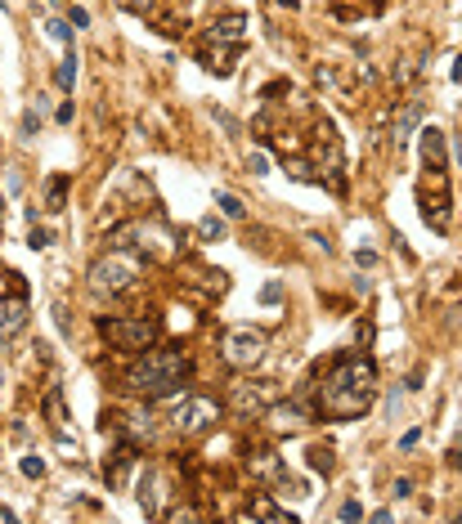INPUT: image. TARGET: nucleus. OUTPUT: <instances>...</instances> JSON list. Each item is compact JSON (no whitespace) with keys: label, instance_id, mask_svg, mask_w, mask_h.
Listing matches in <instances>:
<instances>
[{"label":"nucleus","instance_id":"423d86ee","mask_svg":"<svg viewBox=\"0 0 462 524\" xmlns=\"http://www.w3.org/2000/svg\"><path fill=\"white\" fill-rule=\"evenodd\" d=\"M234 412L242 417H265L270 404H278V381H247V385H234Z\"/></svg>","mask_w":462,"mask_h":524},{"label":"nucleus","instance_id":"412c9836","mask_svg":"<svg viewBox=\"0 0 462 524\" xmlns=\"http://www.w3.org/2000/svg\"><path fill=\"white\" fill-rule=\"evenodd\" d=\"M216 206H220L229 220H242V215H247V206H242V202L234 198V193H220V198H216Z\"/></svg>","mask_w":462,"mask_h":524},{"label":"nucleus","instance_id":"c85d7f7f","mask_svg":"<svg viewBox=\"0 0 462 524\" xmlns=\"http://www.w3.org/2000/svg\"><path fill=\"white\" fill-rule=\"evenodd\" d=\"M247 170H251V175H265V170H270V157H265V153H251V157H247Z\"/></svg>","mask_w":462,"mask_h":524},{"label":"nucleus","instance_id":"b1692460","mask_svg":"<svg viewBox=\"0 0 462 524\" xmlns=\"http://www.w3.org/2000/svg\"><path fill=\"white\" fill-rule=\"evenodd\" d=\"M45 32H50V36H54V41H63V45H72V27H68V23H63V18H50V23H45Z\"/></svg>","mask_w":462,"mask_h":524},{"label":"nucleus","instance_id":"a211bd4d","mask_svg":"<svg viewBox=\"0 0 462 524\" xmlns=\"http://www.w3.org/2000/svg\"><path fill=\"white\" fill-rule=\"evenodd\" d=\"M54 85H58V90H72V85H77V50H72V45H68L63 63L54 68Z\"/></svg>","mask_w":462,"mask_h":524},{"label":"nucleus","instance_id":"2eb2a0df","mask_svg":"<svg viewBox=\"0 0 462 524\" xmlns=\"http://www.w3.org/2000/svg\"><path fill=\"white\" fill-rule=\"evenodd\" d=\"M45 421H50L54 435H68V408H63V390L58 385L45 390Z\"/></svg>","mask_w":462,"mask_h":524},{"label":"nucleus","instance_id":"72a5a7b5","mask_svg":"<svg viewBox=\"0 0 462 524\" xmlns=\"http://www.w3.org/2000/svg\"><path fill=\"white\" fill-rule=\"evenodd\" d=\"M449 77H454V81H462V54L454 58V68H449Z\"/></svg>","mask_w":462,"mask_h":524},{"label":"nucleus","instance_id":"c9c22d12","mask_svg":"<svg viewBox=\"0 0 462 524\" xmlns=\"http://www.w3.org/2000/svg\"><path fill=\"white\" fill-rule=\"evenodd\" d=\"M458 166H462V139H458Z\"/></svg>","mask_w":462,"mask_h":524},{"label":"nucleus","instance_id":"ddd939ff","mask_svg":"<svg viewBox=\"0 0 462 524\" xmlns=\"http://www.w3.org/2000/svg\"><path fill=\"white\" fill-rule=\"evenodd\" d=\"M247 471L251 475H256V480H283V461H278V453H274V448H251V453H247Z\"/></svg>","mask_w":462,"mask_h":524},{"label":"nucleus","instance_id":"f03ea898","mask_svg":"<svg viewBox=\"0 0 462 524\" xmlns=\"http://www.w3.org/2000/svg\"><path fill=\"white\" fill-rule=\"evenodd\" d=\"M193 372V363L180 354V350H144V359L135 368L126 372V385L135 390L144 399H171L180 385H185V376Z\"/></svg>","mask_w":462,"mask_h":524},{"label":"nucleus","instance_id":"5701e85b","mask_svg":"<svg viewBox=\"0 0 462 524\" xmlns=\"http://www.w3.org/2000/svg\"><path fill=\"white\" fill-rule=\"evenodd\" d=\"M18 471L27 475V480H41V475H45V461L32 453V457H23V461H18Z\"/></svg>","mask_w":462,"mask_h":524},{"label":"nucleus","instance_id":"cd10ccee","mask_svg":"<svg viewBox=\"0 0 462 524\" xmlns=\"http://www.w3.org/2000/svg\"><path fill=\"white\" fill-rule=\"evenodd\" d=\"M261 300L265 305H278V300H283V283H265L261 287Z\"/></svg>","mask_w":462,"mask_h":524},{"label":"nucleus","instance_id":"9b49d317","mask_svg":"<svg viewBox=\"0 0 462 524\" xmlns=\"http://www.w3.org/2000/svg\"><path fill=\"white\" fill-rule=\"evenodd\" d=\"M23 327H27V296H23V287H14V296L0 300V336H18Z\"/></svg>","mask_w":462,"mask_h":524},{"label":"nucleus","instance_id":"a878e982","mask_svg":"<svg viewBox=\"0 0 462 524\" xmlns=\"http://www.w3.org/2000/svg\"><path fill=\"white\" fill-rule=\"evenodd\" d=\"M50 238H54L50 229H36V224H32V234H27V247H32V251H45V247H50Z\"/></svg>","mask_w":462,"mask_h":524},{"label":"nucleus","instance_id":"2f4dec72","mask_svg":"<svg viewBox=\"0 0 462 524\" xmlns=\"http://www.w3.org/2000/svg\"><path fill=\"white\" fill-rule=\"evenodd\" d=\"M355 264H363V269H373V264H377V255H373V251H355Z\"/></svg>","mask_w":462,"mask_h":524},{"label":"nucleus","instance_id":"6e6552de","mask_svg":"<svg viewBox=\"0 0 462 524\" xmlns=\"http://www.w3.org/2000/svg\"><path fill=\"white\" fill-rule=\"evenodd\" d=\"M135 440H121L113 448V457L104 461V475H108V489H126L130 484V471H135Z\"/></svg>","mask_w":462,"mask_h":524},{"label":"nucleus","instance_id":"9d476101","mask_svg":"<svg viewBox=\"0 0 462 524\" xmlns=\"http://www.w3.org/2000/svg\"><path fill=\"white\" fill-rule=\"evenodd\" d=\"M166 489H171V484H166V475L162 471H144L139 475V506H144V516H162V497H166Z\"/></svg>","mask_w":462,"mask_h":524},{"label":"nucleus","instance_id":"39448f33","mask_svg":"<svg viewBox=\"0 0 462 524\" xmlns=\"http://www.w3.org/2000/svg\"><path fill=\"white\" fill-rule=\"evenodd\" d=\"M99 332L113 340L117 350H126V354H144L149 345H157V336H162V327H157V319H104Z\"/></svg>","mask_w":462,"mask_h":524},{"label":"nucleus","instance_id":"393cba45","mask_svg":"<svg viewBox=\"0 0 462 524\" xmlns=\"http://www.w3.org/2000/svg\"><path fill=\"white\" fill-rule=\"evenodd\" d=\"M113 5H121L126 14H153V5H157V0H113Z\"/></svg>","mask_w":462,"mask_h":524},{"label":"nucleus","instance_id":"4be33fe9","mask_svg":"<svg viewBox=\"0 0 462 524\" xmlns=\"http://www.w3.org/2000/svg\"><path fill=\"white\" fill-rule=\"evenodd\" d=\"M198 234H202L206 242H220V238H225V220H216V215H206V220L198 224Z\"/></svg>","mask_w":462,"mask_h":524},{"label":"nucleus","instance_id":"aec40b11","mask_svg":"<svg viewBox=\"0 0 462 524\" xmlns=\"http://www.w3.org/2000/svg\"><path fill=\"white\" fill-rule=\"evenodd\" d=\"M418 121H422V108H418V103H413V108H408V113H404V117H399V121H395V148H399V143H404V139H408V130H413V126H418Z\"/></svg>","mask_w":462,"mask_h":524},{"label":"nucleus","instance_id":"7ed1b4c3","mask_svg":"<svg viewBox=\"0 0 462 524\" xmlns=\"http://www.w3.org/2000/svg\"><path fill=\"white\" fill-rule=\"evenodd\" d=\"M139 278H144V260L135 251H121V247H113L108 255H99L90 264V287L99 296H126Z\"/></svg>","mask_w":462,"mask_h":524},{"label":"nucleus","instance_id":"20e7f679","mask_svg":"<svg viewBox=\"0 0 462 524\" xmlns=\"http://www.w3.org/2000/svg\"><path fill=\"white\" fill-rule=\"evenodd\" d=\"M265 345H270V336H265L261 327L238 323V327H229V332L220 336V359L229 363V368L247 372V368H256V363L265 359Z\"/></svg>","mask_w":462,"mask_h":524},{"label":"nucleus","instance_id":"7c9ffc66","mask_svg":"<svg viewBox=\"0 0 462 524\" xmlns=\"http://www.w3.org/2000/svg\"><path fill=\"white\" fill-rule=\"evenodd\" d=\"M337 516H342V520H363V506H359V502H342Z\"/></svg>","mask_w":462,"mask_h":524},{"label":"nucleus","instance_id":"6ab92c4d","mask_svg":"<svg viewBox=\"0 0 462 524\" xmlns=\"http://www.w3.org/2000/svg\"><path fill=\"white\" fill-rule=\"evenodd\" d=\"M68 202V175H50V188H45V206L50 211H63Z\"/></svg>","mask_w":462,"mask_h":524},{"label":"nucleus","instance_id":"f3484780","mask_svg":"<svg viewBox=\"0 0 462 524\" xmlns=\"http://www.w3.org/2000/svg\"><path fill=\"white\" fill-rule=\"evenodd\" d=\"M337 453L327 444H310V453H306V461H310V471H319V475H332L337 471V461H332Z\"/></svg>","mask_w":462,"mask_h":524},{"label":"nucleus","instance_id":"4468645a","mask_svg":"<svg viewBox=\"0 0 462 524\" xmlns=\"http://www.w3.org/2000/svg\"><path fill=\"white\" fill-rule=\"evenodd\" d=\"M265 417H270V426L278 435H301V430H306V412H301L296 404H270Z\"/></svg>","mask_w":462,"mask_h":524},{"label":"nucleus","instance_id":"c756f323","mask_svg":"<svg viewBox=\"0 0 462 524\" xmlns=\"http://www.w3.org/2000/svg\"><path fill=\"white\" fill-rule=\"evenodd\" d=\"M391 493L395 497H413V480H408V475H399V480L391 484Z\"/></svg>","mask_w":462,"mask_h":524},{"label":"nucleus","instance_id":"dca6fc26","mask_svg":"<svg viewBox=\"0 0 462 524\" xmlns=\"http://www.w3.org/2000/svg\"><path fill=\"white\" fill-rule=\"evenodd\" d=\"M238 520H278V524H296V516H292V511H283V506H274L270 497H261V502H251L247 511H238Z\"/></svg>","mask_w":462,"mask_h":524},{"label":"nucleus","instance_id":"473e14b6","mask_svg":"<svg viewBox=\"0 0 462 524\" xmlns=\"http://www.w3.org/2000/svg\"><path fill=\"white\" fill-rule=\"evenodd\" d=\"M72 113H77V108H72V103H58V113H54V117H58V121H63V126H68V121H72Z\"/></svg>","mask_w":462,"mask_h":524},{"label":"nucleus","instance_id":"bb28decb","mask_svg":"<svg viewBox=\"0 0 462 524\" xmlns=\"http://www.w3.org/2000/svg\"><path fill=\"white\" fill-rule=\"evenodd\" d=\"M36 130H41V108H27V113H23V135H36Z\"/></svg>","mask_w":462,"mask_h":524},{"label":"nucleus","instance_id":"f8f14e48","mask_svg":"<svg viewBox=\"0 0 462 524\" xmlns=\"http://www.w3.org/2000/svg\"><path fill=\"white\" fill-rule=\"evenodd\" d=\"M444 162H449L444 130L440 126H427V130H422V166H427V170H444Z\"/></svg>","mask_w":462,"mask_h":524},{"label":"nucleus","instance_id":"1a4fd4ad","mask_svg":"<svg viewBox=\"0 0 462 524\" xmlns=\"http://www.w3.org/2000/svg\"><path fill=\"white\" fill-rule=\"evenodd\" d=\"M242 36H247V18L242 14H225L206 27V45H229V50H242Z\"/></svg>","mask_w":462,"mask_h":524},{"label":"nucleus","instance_id":"f257e3e1","mask_svg":"<svg viewBox=\"0 0 462 524\" xmlns=\"http://www.w3.org/2000/svg\"><path fill=\"white\" fill-rule=\"evenodd\" d=\"M377 399V363L368 354H342L314 385V412L327 421H355Z\"/></svg>","mask_w":462,"mask_h":524},{"label":"nucleus","instance_id":"0eeeda50","mask_svg":"<svg viewBox=\"0 0 462 524\" xmlns=\"http://www.w3.org/2000/svg\"><path fill=\"white\" fill-rule=\"evenodd\" d=\"M211 421H220V404H211V399H180L175 412H171V426L185 430V435H198Z\"/></svg>","mask_w":462,"mask_h":524},{"label":"nucleus","instance_id":"f704fd0d","mask_svg":"<svg viewBox=\"0 0 462 524\" xmlns=\"http://www.w3.org/2000/svg\"><path fill=\"white\" fill-rule=\"evenodd\" d=\"M0 229H5V198H0Z\"/></svg>","mask_w":462,"mask_h":524}]
</instances>
